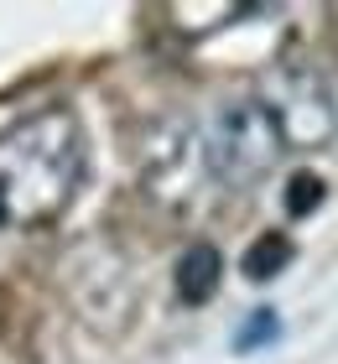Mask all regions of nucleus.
Wrapping results in <instances>:
<instances>
[{
	"label": "nucleus",
	"instance_id": "0eeeda50",
	"mask_svg": "<svg viewBox=\"0 0 338 364\" xmlns=\"http://www.w3.org/2000/svg\"><path fill=\"white\" fill-rule=\"evenodd\" d=\"M276 338H281V318H276L270 307H255L240 328H234V349H240V354L265 349V343H276Z\"/></svg>",
	"mask_w": 338,
	"mask_h": 364
},
{
	"label": "nucleus",
	"instance_id": "7ed1b4c3",
	"mask_svg": "<svg viewBox=\"0 0 338 364\" xmlns=\"http://www.w3.org/2000/svg\"><path fill=\"white\" fill-rule=\"evenodd\" d=\"M260 105L270 109L286 151H312L338 130V99L328 89L323 73L312 68H286L270 78V89L260 94Z\"/></svg>",
	"mask_w": 338,
	"mask_h": 364
},
{
	"label": "nucleus",
	"instance_id": "20e7f679",
	"mask_svg": "<svg viewBox=\"0 0 338 364\" xmlns=\"http://www.w3.org/2000/svg\"><path fill=\"white\" fill-rule=\"evenodd\" d=\"M198 167H208V161H203V141L188 125L167 120L146 136V161H141L146 193L167 198V203H182V198L193 193V182H198Z\"/></svg>",
	"mask_w": 338,
	"mask_h": 364
},
{
	"label": "nucleus",
	"instance_id": "39448f33",
	"mask_svg": "<svg viewBox=\"0 0 338 364\" xmlns=\"http://www.w3.org/2000/svg\"><path fill=\"white\" fill-rule=\"evenodd\" d=\"M218 276H224V260H218L213 245H193L188 255L177 260V296L182 302H208V296L218 291Z\"/></svg>",
	"mask_w": 338,
	"mask_h": 364
},
{
	"label": "nucleus",
	"instance_id": "6e6552de",
	"mask_svg": "<svg viewBox=\"0 0 338 364\" xmlns=\"http://www.w3.org/2000/svg\"><path fill=\"white\" fill-rule=\"evenodd\" d=\"M323 203V177H307V172H297L292 177V193H286V208L292 213H307Z\"/></svg>",
	"mask_w": 338,
	"mask_h": 364
},
{
	"label": "nucleus",
	"instance_id": "f03ea898",
	"mask_svg": "<svg viewBox=\"0 0 338 364\" xmlns=\"http://www.w3.org/2000/svg\"><path fill=\"white\" fill-rule=\"evenodd\" d=\"M281 151H286V141L260 99L224 105L208 120V136H203V161L224 188H255L260 177L276 172Z\"/></svg>",
	"mask_w": 338,
	"mask_h": 364
},
{
	"label": "nucleus",
	"instance_id": "f257e3e1",
	"mask_svg": "<svg viewBox=\"0 0 338 364\" xmlns=\"http://www.w3.org/2000/svg\"><path fill=\"white\" fill-rule=\"evenodd\" d=\"M89 146L73 109H42L0 136V240L37 235L78 198Z\"/></svg>",
	"mask_w": 338,
	"mask_h": 364
},
{
	"label": "nucleus",
	"instance_id": "423d86ee",
	"mask_svg": "<svg viewBox=\"0 0 338 364\" xmlns=\"http://www.w3.org/2000/svg\"><path fill=\"white\" fill-rule=\"evenodd\" d=\"M286 260H292V245H286L281 235H265V240H255L250 245V255H245V271H250V281H270Z\"/></svg>",
	"mask_w": 338,
	"mask_h": 364
}]
</instances>
